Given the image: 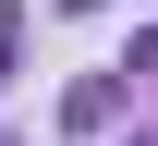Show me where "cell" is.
Returning <instances> with one entry per match:
<instances>
[{"label":"cell","mask_w":158,"mask_h":146,"mask_svg":"<svg viewBox=\"0 0 158 146\" xmlns=\"http://www.w3.org/2000/svg\"><path fill=\"white\" fill-rule=\"evenodd\" d=\"M61 122H73V134H98V122H122V85L98 73V85H73V98H61Z\"/></svg>","instance_id":"1"}]
</instances>
